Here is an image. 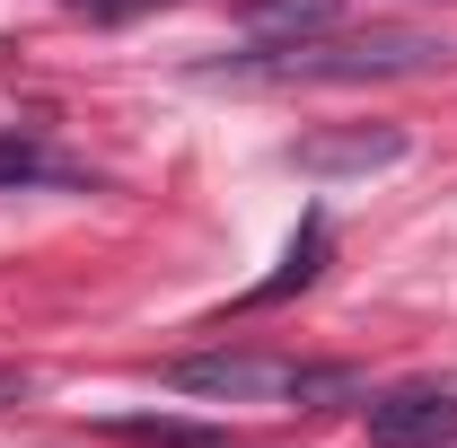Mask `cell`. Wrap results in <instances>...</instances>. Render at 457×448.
I'll return each instance as SVG.
<instances>
[{
	"label": "cell",
	"mask_w": 457,
	"mask_h": 448,
	"mask_svg": "<svg viewBox=\"0 0 457 448\" xmlns=\"http://www.w3.org/2000/svg\"><path fill=\"white\" fill-rule=\"evenodd\" d=\"M449 45L440 36H343V45H264L237 71H264V79H404V71H440Z\"/></svg>",
	"instance_id": "cell-1"
},
{
	"label": "cell",
	"mask_w": 457,
	"mask_h": 448,
	"mask_svg": "<svg viewBox=\"0 0 457 448\" xmlns=\"http://www.w3.org/2000/svg\"><path fill=\"white\" fill-rule=\"evenodd\" d=\"M168 378L185 395H228V404H255V395H343L352 369H299V361H264V352H185L168 361Z\"/></svg>",
	"instance_id": "cell-2"
},
{
	"label": "cell",
	"mask_w": 457,
	"mask_h": 448,
	"mask_svg": "<svg viewBox=\"0 0 457 448\" xmlns=\"http://www.w3.org/2000/svg\"><path fill=\"white\" fill-rule=\"evenodd\" d=\"M457 440V387H396L370 404V448H449Z\"/></svg>",
	"instance_id": "cell-3"
},
{
	"label": "cell",
	"mask_w": 457,
	"mask_h": 448,
	"mask_svg": "<svg viewBox=\"0 0 457 448\" xmlns=\"http://www.w3.org/2000/svg\"><path fill=\"white\" fill-rule=\"evenodd\" d=\"M404 159V132L378 123V132H308L290 141V168L299 176H370V168H396Z\"/></svg>",
	"instance_id": "cell-4"
},
{
	"label": "cell",
	"mask_w": 457,
	"mask_h": 448,
	"mask_svg": "<svg viewBox=\"0 0 457 448\" xmlns=\"http://www.w3.org/2000/svg\"><path fill=\"white\" fill-rule=\"evenodd\" d=\"M326 255H335V228H326V212H308V220H299V237H290V255H282V273H264L237 308H282L290 290H308V281L326 273Z\"/></svg>",
	"instance_id": "cell-5"
},
{
	"label": "cell",
	"mask_w": 457,
	"mask_h": 448,
	"mask_svg": "<svg viewBox=\"0 0 457 448\" xmlns=\"http://www.w3.org/2000/svg\"><path fill=\"white\" fill-rule=\"evenodd\" d=\"M335 9H343V0H246L237 27H246L255 45H308V36L335 27Z\"/></svg>",
	"instance_id": "cell-6"
},
{
	"label": "cell",
	"mask_w": 457,
	"mask_h": 448,
	"mask_svg": "<svg viewBox=\"0 0 457 448\" xmlns=\"http://www.w3.org/2000/svg\"><path fill=\"white\" fill-rule=\"evenodd\" d=\"M18 185H88V176L54 159L45 141H18V132H0V194H18Z\"/></svg>",
	"instance_id": "cell-7"
},
{
	"label": "cell",
	"mask_w": 457,
	"mask_h": 448,
	"mask_svg": "<svg viewBox=\"0 0 457 448\" xmlns=\"http://www.w3.org/2000/svg\"><path fill=\"white\" fill-rule=\"evenodd\" d=\"M114 440H150V448H212L203 422H168V413H132V422H106Z\"/></svg>",
	"instance_id": "cell-8"
},
{
	"label": "cell",
	"mask_w": 457,
	"mask_h": 448,
	"mask_svg": "<svg viewBox=\"0 0 457 448\" xmlns=\"http://www.w3.org/2000/svg\"><path fill=\"white\" fill-rule=\"evenodd\" d=\"M79 9H97V18H123V9H141V0H79Z\"/></svg>",
	"instance_id": "cell-9"
},
{
	"label": "cell",
	"mask_w": 457,
	"mask_h": 448,
	"mask_svg": "<svg viewBox=\"0 0 457 448\" xmlns=\"http://www.w3.org/2000/svg\"><path fill=\"white\" fill-rule=\"evenodd\" d=\"M0 395H27V369H0Z\"/></svg>",
	"instance_id": "cell-10"
}]
</instances>
